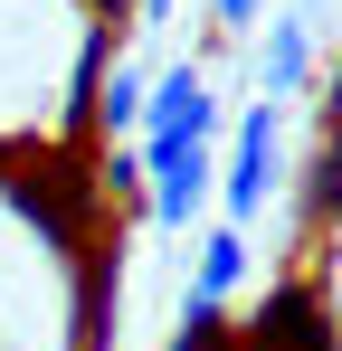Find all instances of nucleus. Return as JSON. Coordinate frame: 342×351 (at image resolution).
Returning a JSON list of instances; mask_svg holds the SVG:
<instances>
[{"instance_id": "obj_3", "label": "nucleus", "mask_w": 342, "mask_h": 351, "mask_svg": "<svg viewBox=\"0 0 342 351\" xmlns=\"http://www.w3.org/2000/svg\"><path fill=\"white\" fill-rule=\"evenodd\" d=\"M143 190H152V219L162 228H190L219 190V162H209V133H143Z\"/></svg>"}, {"instance_id": "obj_12", "label": "nucleus", "mask_w": 342, "mask_h": 351, "mask_svg": "<svg viewBox=\"0 0 342 351\" xmlns=\"http://www.w3.org/2000/svg\"><path fill=\"white\" fill-rule=\"evenodd\" d=\"M209 19H219V29H257V19H266V0H209Z\"/></svg>"}, {"instance_id": "obj_7", "label": "nucleus", "mask_w": 342, "mask_h": 351, "mask_svg": "<svg viewBox=\"0 0 342 351\" xmlns=\"http://www.w3.org/2000/svg\"><path fill=\"white\" fill-rule=\"evenodd\" d=\"M247 266H257V237L238 228V219H219V228H200V256H190V294L228 304V294L247 285Z\"/></svg>"}, {"instance_id": "obj_11", "label": "nucleus", "mask_w": 342, "mask_h": 351, "mask_svg": "<svg viewBox=\"0 0 342 351\" xmlns=\"http://www.w3.org/2000/svg\"><path fill=\"white\" fill-rule=\"evenodd\" d=\"M171 10H181V0H133V10H124V29H143V38H152V29H171Z\"/></svg>"}, {"instance_id": "obj_8", "label": "nucleus", "mask_w": 342, "mask_h": 351, "mask_svg": "<svg viewBox=\"0 0 342 351\" xmlns=\"http://www.w3.org/2000/svg\"><path fill=\"white\" fill-rule=\"evenodd\" d=\"M143 86H152L143 58H105L95 86H86V123H95V133H133V123H143Z\"/></svg>"}, {"instance_id": "obj_5", "label": "nucleus", "mask_w": 342, "mask_h": 351, "mask_svg": "<svg viewBox=\"0 0 342 351\" xmlns=\"http://www.w3.org/2000/svg\"><path fill=\"white\" fill-rule=\"evenodd\" d=\"M133 133H219V95H209V66H162L143 86V123Z\"/></svg>"}, {"instance_id": "obj_6", "label": "nucleus", "mask_w": 342, "mask_h": 351, "mask_svg": "<svg viewBox=\"0 0 342 351\" xmlns=\"http://www.w3.org/2000/svg\"><path fill=\"white\" fill-rule=\"evenodd\" d=\"M304 76H314V10H285L266 19V48H257V95H304Z\"/></svg>"}, {"instance_id": "obj_2", "label": "nucleus", "mask_w": 342, "mask_h": 351, "mask_svg": "<svg viewBox=\"0 0 342 351\" xmlns=\"http://www.w3.org/2000/svg\"><path fill=\"white\" fill-rule=\"evenodd\" d=\"M285 190V105L276 95H257L247 114H238V133H228V162H219V199H228V219L247 228L266 199Z\"/></svg>"}, {"instance_id": "obj_1", "label": "nucleus", "mask_w": 342, "mask_h": 351, "mask_svg": "<svg viewBox=\"0 0 342 351\" xmlns=\"http://www.w3.org/2000/svg\"><path fill=\"white\" fill-rule=\"evenodd\" d=\"M114 29L86 0H0V143H67Z\"/></svg>"}, {"instance_id": "obj_9", "label": "nucleus", "mask_w": 342, "mask_h": 351, "mask_svg": "<svg viewBox=\"0 0 342 351\" xmlns=\"http://www.w3.org/2000/svg\"><path fill=\"white\" fill-rule=\"evenodd\" d=\"M171 351H238V342H228V304H209V294H181Z\"/></svg>"}, {"instance_id": "obj_4", "label": "nucleus", "mask_w": 342, "mask_h": 351, "mask_svg": "<svg viewBox=\"0 0 342 351\" xmlns=\"http://www.w3.org/2000/svg\"><path fill=\"white\" fill-rule=\"evenodd\" d=\"M228 342L238 351H333V304L314 276H285V285H266V304L247 323H228Z\"/></svg>"}, {"instance_id": "obj_10", "label": "nucleus", "mask_w": 342, "mask_h": 351, "mask_svg": "<svg viewBox=\"0 0 342 351\" xmlns=\"http://www.w3.org/2000/svg\"><path fill=\"white\" fill-rule=\"evenodd\" d=\"M333 180H342L333 143H314V152H304V228L314 237H323V219H333Z\"/></svg>"}]
</instances>
